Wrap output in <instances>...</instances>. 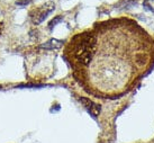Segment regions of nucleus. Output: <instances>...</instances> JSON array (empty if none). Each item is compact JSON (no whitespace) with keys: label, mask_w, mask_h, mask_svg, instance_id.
<instances>
[{"label":"nucleus","mask_w":154,"mask_h":143,"mask_svg":"<svg viewBox=\"0 0 154 143\" xmlns=\"http://www.w3.org/2000/svg\"><path fill=\"white\" fill-rule=\"evenodd\" d=\"M144 8L149 11L154 13V0H144Z\"/></svg>","instance_id":"39448f33"},{"label":"nucleus","mask_w":154,"mask_h":143,"mask_svg":"<svg viewBox=\"0 0 154 143\" xmlns=\"http://www.w3.org/2000/svg\"><path fill=\"white\" fill-rule=\"evenodd\" d=\"M55 9V4L53 1H48L46 4L42 5L41 7L34 9L32 13H30V18H32V22L38 25L43 22L44 19L50 15V14Z\"/></svg>","instance_id":"f03ea898"},{"label":"nucleus","mask_w":154,"mask_h":143,"mask_svg":"<svg viewBox=\"0 0 154 143\" xmlns=\"http://www.w3.org/2000/svg\"><path fill=\"white\" fill-rule=\"evenodd\" d=\"M29 2H30V0H25V1H17L16 4H17L18 6H25V5L29 4Z\"/></svg>","instance_id":"0eeeda50"},{"label":"nucleus","mask_w":154,"mask_h":143,"mask_svg":"<svg viewBox=\"0 0 154 143\" xmlns=\"http://www.w3.org/2000/svg\"><path fill=\"white\" fill-rule=\"evenodd\" d=\"M63 42L62 41H59V39H51L48 41L47 43H45L44 45H42V48H48V50H57L62 46Z\"/></svg>","instance_id":"20e7f679"},{"label":"nucleus","mask_w":154,"mask_h":143,"mask_svg":"<svg viewBox=\"0 0 154 143\" xmlns=\"http://www.w3.org/2000/svg\"><path fill=\"white\" fill-rule=\"evenodd\" d=\"M60 22H62V17H61V16H57L55 19H53V20L48 24V26H50V28H53V27L55 26L57 23H60Z\"/></svg>","instance_id":"423d86ee"},{"label":"nucleus","mask_w":154,"mask_h":143,"mask_svg":"<svg viewBox=\"0 0 154 143\" xmlns=\"http://www.w3.org/2000/svg\"><path fill=\"white\" fill-rule=\"evenodd\" d=\"M2 28H4V26H2V23H0V35H1V33H2Z\"/></svg>","instance_id":"6e6552de"},{"label":"nucleus","mask_w":154,"mask_h":143,"mask_svg":"<svg viewBox=\"0 0 154 143\" xmlns=\"http://www.w3.org/2000/svg\"><path fill=\"white\" fill-rule=\"evenodd\" d=\"M71 44L73 59L81 65L90 64L97 48L96 36L91 33L79 34L73 41H71Z\"/></svg>","instance_id":"f257e3e1"},{"label":"nucleus","mask_w":154,"mask_h":143,"mask_svg":"<svg viewBox=\"0 0 154 143\" xmlns=\"http://www.w3.org/2000/svg\"><path fill=\"white\" fill-rule=\"evenodd\" d=\"M80 101H81V104L85 106V108L89 112L91 115H92V117H98V115L100 114V112H101V106L98 104H96L94 101H92L91 99H89V98H86V97H81L80 98Z\"/></svg>","instance_id":"7ed1b4c3"}]
</instances>
